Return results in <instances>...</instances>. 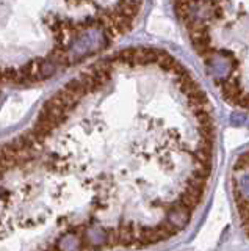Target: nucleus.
<instances>
[{
    "instance_id": "obj_1",
    "label": "nucleus",
    "mask_w": 249,
    "mask_h": 251,
    "mask_svg": "<svg viewBox=\"0 0 249 251\" xmlns=\"http://www.w3.org/2000/svg\"><path fill=\"white\" fill-rule=\"evenodd\" d=\"M218 94L249 113V0H171Z\"/></svg>"
}]
</instances>
